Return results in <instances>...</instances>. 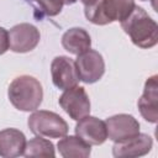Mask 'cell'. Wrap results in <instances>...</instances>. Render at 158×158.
Returning a JSON list of instances; mask_svg holds the SVG:
<instances>
[{"label": "cell", "instance_id": "1", "mask_svg": "<svg viewBox=\"0 0 158 158\" xmlns=\"http://www.w3.org/2000/svg\"><path fill=\"white\" fill-rule=\"evenodd\" d=\"M120 23L135 46L147 49L157 44L158 26L142 7L135 6L131 14Z\"/></svg>", "mask_w": 158, "mask_h": 158}, {"label": "cell", "instance_id": "2", "mask_svg": "<svg viewBox=\"0 0 158 158\" xmlns=\"http://www.w3.org/2000/svg\"><path fill=\"white\" fill-rule=\"evenodd\" d=\"M7 96L15 109L20 111H35L42 104L43 89L36 78L20 75L10 83Z\"/></svg>", "mask_w": 158, "mask_h": 158}, {"label": "cell", "instance_id": "3", "mask_svg": "<svg viewBox=\"0 0 158 158\" xmlns=\"http://www.w3.org/2000/svg\"><path fill=\"white\" fill-rule=\"evenodd\" d=\"M135 0H91L84 4L85 17L94 25L125 20L135 7Z\"/></svg>", "mask_w": 158, "mask_h": 158}, {"label": "cell", "instance_id": "4", "mask_svg": "<svg viewBox=\"0 0 158 158\" xmlns=\"http://www.w3.org/2000/svg\"><path fill=\"white\" fill-rule=\"evenodd\" d=\"M32 133L47 138H62L68 133V123L62 116L47 110H38L27 120Z\"/></svg>", "mask_w": 158, "mask_h": 158}, {"label": "cell", "instance_id": "5", "mask_svg": "<svg viewBox=\"0 0 158 158\" xmlns=\"http://www.w3.org/2000/svg\"><path fill=\"white\" fill-rule=\"evenodd\" d=\"M74 63L79 80L85 84L96 83L105 73L104 58L98 51L94 49H88L81 54H78Z\"/></svg>", "mask_w": 158, "mask_h": 158}, {"label": "cell", "instance_id": "6", "mask_svg": "<svg viewBox=\"0 0 158 158\" xmlns=\"http://www.w3.org/2000/svg\"><path fill=\"white\" fill-rule=\"evenodd\" d=\"M58 102L65 114L75 121L90 114V99L83 86L75 85L65 89Z\"/></svg>", "mask_w": 158, "mask_h": 158}, {"label": "cell", "instance_id": "7", "mask_svg": "<svg viewBox=\"0 0 158 158\" xmlns=\"http://www.w3.org/2000/svg\"><path fill=\"white\" fill-rule=\"evenodd\" d=\"M9 33V48L15 53L31 52L37 47L41 40L40 31L36 26L23 22L14 26L7 31Z\"/></svg>", "mask_w": 158, "mask_h": 158}, {"label": "cell", "instance_id": "8", "mask_svg": "<svg viewBox=\"0 0 158 158\" xmlns=\"http://www.w3.org/2000/svg\"><path fill=\"white\" fill-rule=\"evenodd\" d=\"M51 75L53 84L60 90L75 86L79 81L74 60L65 56H58L52 60Z\"/></svg>", "mask_w": 158, "mask_h": 158}, {"label": "cell", "instance_id": "9", "mask_svg": "<svg viewBox=\"0 0 158 158\" xmlns=\"http://www.w3.org/2000/svg\"><path fill=\"white\" fill-rule=\"evenodd\" d=\"M105 125H106L107 137L114 142H118L139 133V122L132 115H127V114L114 115L106 118Z\"/></svg>", "mask_w": 158, "mask_h": 158}, {"label": "cell", "instance_id": "10", "mask_svg": "<svg viewBox=\"0 0 158 158\" xmlns=\"http://www.w3.org/2000/svg\"><path fill=\"white\" fill-rule=\"evenodd\" d=\"M75 135L90 146L102 144L107 139L105 121L86 115L78 120V123L75 125Z\"/></svg>", "mask_w": 158, "mask_h": 158}, {"label": "cell", "instance_id": "11", "mask_svg": "<svg viewBox=\"0 0 158 158\" xmlns=\"http://www.w3.org/2000/svg\"><path fill=\"white\" fill-rule=\"evenodd\" d=\"M153 141L146 133H138L133 137L115 142L112 154L116 158H131L147 154L152 149Z\"/></svg>", "mask_w": 158, "mask_h": 158}, {"label": "cell", "instance_id": "12", "mask_svg": "<svg viewBox=\"0 0 158 158\" xmlns=\"http://www.w3.org/2000/svg\"><path fill=\"white\" fill-rule=\"evenodd\" d=\"M158 77L152 75L144 83L143 94L138 99V110L142 117L151 122L156 123L158 120Z\"/></svg>", "mask_w": 158, "mask_h": 158}, {"label": "cell", "instance_id": "13", "mask_svg": "<svg viewBox=\"0 0 158 158\" xmlns=\"http://www.w3.org/2000/svg\"><path fill=\"white\" fill-rule=\"evenodd\" d=\"M26 146L25 135L17 128H5L0 131V157L15 158L23 154Z\"/></svg>", "mask_w": 158, "mask_h": 158}, {"label": "cell", "instance_id": "14", "mask_svg": "<svg viewBox=\"0 0 158 158\" xmlns=\"http://www.w3.org/2000/svg\"><path fill=\"white\" fill-rule=\"evenodd\" d=\"M62 46L67 52L78 56V54H81L83 52L90 49L91 38L84 28L73 27L63 33Z\"/></svg>", "mask_w": 158, "mask_h": 158}, {"label": "cell", "instance_id": "15", "mask_svg": "<svg viewBox=\"0 0 158 158\" xmlns=\"http://www.w3.org/2000/svg\"><path fill=\"white\" fill-rule=\"evenodd\" d=\"M59 154L64 158H86L91 153V146L78 136H64L58 142Z\"/></svg>", "mask_w": 158, "mask_h": 158}, {"label": "cell", "instance_id": "16", "mask_svg": "<svg viewBox=\"0 0 158 158\" xmlns=\"http://www.w3.org/2000/svg\"><path fill=\"white\" fill-rule=\"evenodd\" d=\"M22 156L26 158H53L56 156L54 146L49 139L37 136L26 142Z\"/></svg>", "mask_w": 158, "mask_h": 158}, {"label": "cell", "instance_id": "17", "mask_svg": "<svg viewBox=\"0 0 158 158\" xmlns=\"http://www.w3.org/2000/svg\"><path fill=\"white\" fill-rule=\"evenodd\" d=\"M35 17L41 20L43 16H57L63 7L62 0H33Z\"/></svg>", "mask_w": 158, "mask_h": 158}, {"label": "cell", "instance_id": "18", "mask_svg": "<svg viewBox=\"0 0 158 158\" xmlns=\"http://www.w3.org/2000/svg\"><path fill=\"white\" fill-rule=\"evenodd\" d=\"M9 49V33L4 27H0V56Z\"/></svg>", "mask_w": 158, "mask_h": 158}, {"label": "cell", "instance_id": "19", "mask_svg": "<svg viewBox=\"0 0 158 158\" xmlns=\"http://www.w3.org/2000/svg\"><path fill=\"white\" fill-rule=\"evenodd\" d=\"M62 1H63L64 5H72V4L77 2V0H62Z\"/></svg>", "mask_w": 158, "mask_h": 158}, {"label": "cell", "instance_id": "20", "mask_svg": "<svg viewBox=\"0 0 158 158\" xmlns=\"http://www.w3.org/2000/svg\"><path fill=\"white\" fill-rule=\"evenodd\" d=\"M141 1H151L152 2V6L156 7V0H141Z\"/></svg>", "mask_w": 158, "mask_h": 158}, {"label": "cell", "instance_id": "21", "mask_svg": "<svg viewBox=\"0 0 158 158\" xmlns=\"http://www.w3.org/2000/svg\"><path fill=\"white\" fill-rule=\"evenodd\" d=\"M89 1H91V0H81L83 4H86V2H89Z\"/></svg>", "mask_w": 158, "mask_h": 158}, {"label": "cell", "instance_id": "22", "mask_svg": "<svg viewBox=\"0 0 158 158\" xmlns=\"http://www.w3.org/2000/svg\"><path fill=\"white\" fill-rule=\"evenodd\" d=\"M26 1H33V0H26Z\"/></svg>", "mask_w": 158, "mask_h": 158}]
</instances>
